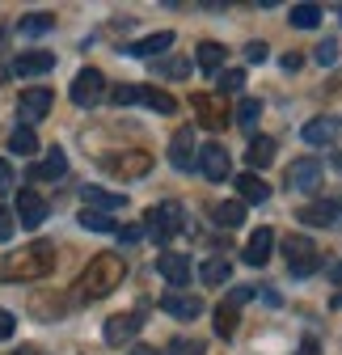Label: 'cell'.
Returning a JSON list of instances; mask_svg holds the SVG:
<instances>
[{"label":"cell","mask_w":342,"mask_h":355,"mask_svg":"<svg viewBox=\"0 0 342 355\" xmlns=\"http://www.w3.org/2000/svg\"><path fill=\"white\" fill-rule=\"evenodd\" d=\"M123 275H127V258L123 254H93L89 266L80 271V279H76L72 292L80 300H102V296H110L123 284Z\"/></svg>","instance_id":"1"},{"label":"cell","mask_w":342,"mask_h":355,"mask_svg":"<svg viewBox=\"0 0 342 355\" xmlns=\"http://www.w3.org/2000/svg\"><path fill=\"white\" fill-rule=\"evenodd\" d=\"M51 271H55V245L51 241H30L17 254H9L5 266H0L5 284H34L42 275H51Z\"/></svg>","instance_id":"2"},{"label":"cell","mask_w":342,"mask_h":355,"mask_svg":"<svg viewBox=\"0 0 342 355\" xmlns=\"http://www.w3.org/2000/svg\"><path fill=\"white\" fill-rule=\"evenodd\" d=\"M182 225H186L182 203H156L144 216V237H152V241H174L182 233Z\"/></svg>","instance_id":"3"},{"label":"cell","mask_w":342,"mask_h":355,"mask_svg":"<svg viewBox=\"0 0 342 355\" xmlns=\"http://www.w3.org/2000/svg\"><path fill=\"white\" fill-rule=\"evenodd\" d=\"M110 102L114 106H152L161 114H174L178 110V102L169 98V94H161V89H144V85H118V89H110Z\"/></svg>","instance_id":"4"},{"label":"cell","mask_w":342,"mask_h":355,"mask_svg":"<svg viewBox=\"0 0 342 355\" xmlns=\"http://www.w3.org/2000/svg\"><path fill=\"white\" fill-rule=\"evenodd\" d=\"M283 258H287V271L291 275H313L317 266H321V254L309 237H287L283 241Z\"/></svg>","instance_id":"5"},{"label":"cell","mask_w":342,"mask_h":355,"mask_svg":"<svg viewBox=\"0 0 342 355\" xmlns=\"http://www.w3.org/2000/svg\"><path fill=\"white\" fill-rule=\"evenodd\" d=\"M106 98V76L98 68H80L76 80H72V102L76 106H98Z\"/></svg>","instance_id":"6"},{"label":"cell","mask_w":342,"mask_h":355,"mask_svg":"<svg viewBox=\"0 0 342 355\" xmlns=\"http://www.w3.org/2000/svg\"><path fill=\"white\" fill-rule=\"evenodd\" d=\"M102 165H106L110 173H118V178H144V173L152 169V157H148V153H110Z\"/></svg>","instance_id":"7"},{"label":"cell","mask_w":342,"mask_h":355,"mask_svg":"<svg viewBox=\"0 0 342 355\" xmlns=\"http://www.w3.org/2000/svg\"><path fill=\"white\" fill-rule=\"evenodd\" d=\"M321 173H325V169H321L317 157H300V161L287 165V187H291V191H313V187L321 182Z\"/></svg>","instance_id":"8"},{"label":"cell","mask_w":342,"mask_h":355,"mask_svg":"<svg viewBox=\"0 0 342 355\" xmlns=\"http://www.w3.org/2000/svg\"><path fill=\"white\" fill-rule=\"evenodd\" d=\"M51 89H21V102H17V114H21V127H30V123H38L42 114L51 110Z\"/></svg>","instance_id":"9"},{"label":"cell","mask_w":342,"mask_h":355,"mask_svg":"<svg viewBox=\"0 0 342 355\" xmlns=\"http://www.w3.org/2000/svg\"><path fill=\"white\" fill-rule=\"evenodd\" d=\"M161 309L169 318H178V322H195L203 313V300L199 296H186V292H165L161 296Z\"/></svg>","instance_id":"10"},{"label":"cell","mask_w":342,"mask_h":355,"mask_svg":"<svg viewBox=\"0 0 342 355\" xmlns=\"http://www.w3.org/2000/svg\"><path fill=\"white\" fill-rule=\"evenodd\" d=\"M140 313H114L110 322H106V330H102V338L110 343V347H118V343H132L136 334H140Z\"/></svg>","instance_id":"11"},{"label":"cell","mask_w":342,"mask_h":355,"mask_svg":"<svg viewBox=\"0 0 342 355\" xmlns=\"http://www.w3.org/2000/svg\"><path fill=\"white\" fill-rule=\"evenodd\" d=\"M156 271H161V279L169 288H186L190 284V258H182V254H161L156 258Z\"/></svg>","instance_id":"12"},{"label":"cell","mask_w":342,"mask_h":355,"mask_svg":"<svg viewBox=\"0 0 342 355\" xmlns=\"http://www.w3.org/2000/svg\"><path fill=\"white\" fill-rule=\"evenodd\" d=\"M17 220L26 229H38L42 220H47V199L38 191H17Z\"/></svg>","instance_id":"13"},{"label":"cell","mask_w":342,"mask_h":355,"mask_svg":"<svg viewBox=\"0 0 342 355\" xmlns=\"http://www.w3.org/2000/svg\"><path fill=\"white\" fill-rule=\"evenodd\" d=\"M300 225L338 229V225H342V203H309V207H300Z\"/></svg>","instance_id":"14"},{"label":"cell","mask_w":342,"mask_h":355,"mask_svg":"<svg viewBox=\"0 0 342 355\" xmlns=\"http://www.w3.org/2000/svg\"><path fill=\"white\" fill-rule=\"evenodd\" d=\"M195 114H199V123L203 127H224V119H228V110H224V98L220 94H195Z\"/></svg>","instance_id":"15"},{"label":"cell","mask_w":342,"mask_h":355,"mask_svg":"<svg viewBox=\"0 0 342 355\" xmlns=\"http://www.w3.org/2000/svg\"><path fill=\"white\" fill-rule=\"evenodd\" d=\"M199 165H203V173L211 178V182H224L228 178V148L224 144H203L199 148Z\"/></svg>","instance_id":"16"},{"label":"cell","mask_w":342,"mask_h":355,"mask_svg":"<svg viewBox=\"0 0 342 355\" xmlns=\"http://www.w3.org/2000/svg\"><path fill=\"white\" fill-rule=\"evenodd\" d=\"M169 47H174V34L161 30V34H148V38H140V42H127L123 55H132V60H148V55H161V51H169Z\"/></svg>","instance_id":"17"},{"label":"cell","mask_w":342,"mask_h":355,"mask_svg":"<svg viewBox=\"0 0 342 355\" xmlns=\"http://www.w3.org/2000/svg\"><path fill=\"white\" fill-rule=\"evenodd\" d=\"M169 165H174V169H182V173L195 165V136H190V127H182L178 136L169 140Z\"/></svg>","instance_id":"18"},{"label":"cell","mask_w":342,"mask_h":355,"mask_svg":"<svg viewBox=\"0 0 342 355\" xmlns=\"http://www.w3.org/2000/svg\"><path fill=\"white\" fill-rule=\"evenodd\" d=\"M271 250H275V233L271 229H258L249 237V245H245V262L249 266H267L271 262Z\"/></svg>","instance_id":"19"},{"label":"cell","mask_w":342,"mask_h":355,"mask_svg":"<svg viewBox=\"0 0 342 355\" xmlns=\"http://www.w3.org/2000/svg\"><path fill=\"white\" fill-rule=\"evenodd\" d=\"M51 68H55V55H51V51H26V55H17V64H13L17 76H42V72H51Z\"/></svg>","instance_id":"20"},{"label":"cell","mask_w":342,"mask_h":355,"mask_svg":"<svg viewBox=\"0 0 342 355\" xmlns=\"http://www.w3.org/2000/svg\"><path fill=\"white\" fill-rule=\"evenodd\" d=\"M334 136H338V119H330V114L305 123V140L317 144V148H321V144H334Z\"/></svg>","instance_id":"21"},{"label":"cell","mask_w":342,"mask_h":355,"mask_svg":"<svg viewBox=\"0 0 342 355\" xmlns=\"http://www.w3.org/2000/svg\"><path fill=\"white\" fill-rule=\"evenodd\" d=\"M80 195H84V207H89V211H102V216L127 203V195H110V191H102V187H84Z\"/></svg>","instance_id":"22"},{"label":"cell","mask_w":342,"mask_h":355,"mask_svg":"<svg viewBox=\"0 0 342 355\" xmlns=\"http://www.w3.org/2000/svg\"><path fill=\"white\" fill-rule=\"evenodd\" d=\"M199 279H203L207 288H220V284H228V279H233V266H228V258H207V262L199 266Z\"/></svg>","instance_id":"23"},{"label":"cell","mask_w":342,"mask_h":355,"mask_svg":"<svg viewBox=\"0 0 342 355\" xmlns=\"http://www.w3.org/2000/svg\"><path fill=\"white\" fill-rule=\"evenodd\" d=\"M237 191H241L245 203H267V199H271V187L262 182L258 173H241V178H237Z\"/></svg>","instance_id":"24"},{"label":"cell","mask_w":342,"mask_h":355,"mask_svg":"<svg viewBox=\"0 0 342 355\" xmlns=\"http://www.w3.org/2000/svg\"><path fill=\"white\" fill-rule=\"evenodd\" d=\"M245 161H249L253 169H267V165L275 161V140H271V136H253V140H249V157H245Z\"/></svg>","instance_id":"25"},{"label":"cell","mask_w":342,"mask_h":355,"mask_svg":"<svg viewBox=\"0 0 342 355\" xmlns=\"http://www.w3.org/2000/svg\"><path fill=\"white\" fill-rule=\"evenodd\" d=\"M64 169H68V157H64V148H51L47 157H42L30 173L34 178H64Z\"/></svg>","instance_id":"26"},{"label":"cell","mask_w":342,"mask_h":355,"mask_svg":"<svg viewBox=\"0 0 342 355\" xmlns=\"http://www.w3.org/2000/svg\"><path fill=\"white\" fill-rule=\"evenodd\" d=\"M224 55H228V51L220 47V42H211V38L199 42V68H203V72H220V68H224Z\"/></svg>","instance_id":"27"},{"label":"cell","mask_w":342,"mask_h":355,"mask_svg":"<svg viewBox=\"0 0 342 355\" xmlns=\"http://www.w3.org/2000/svg\"><path fill=\"white\" fill-rule=\"evenodd\" d=\"M9 153L13 157H34L38 153V136H34L30 127H17L13 136H9Z\"/></svg>","instance_id":"28"},{"label":"cell","mask_w":342,"mask_h":355,"mask_svg":"<svg viewBox=\"0 0 342 355\" xmlns=\"http://www.w3.org/2000/svg\"><path fill=\"white\" fill-rule=\"evenodd\" d=\"M258 119H262V102L258 98H241L237 102V127L253 131V127H258Z\"/></svg>","instance_id":"29"},{"label":"cell","mask_w":342,"mask_h":355,"mask_svg":"<svg viewBox=\"0 0 342 355\" xmlns=\"http://www.w3.org/2000/svg\"><path fill=\"white\" fill-rule=\"evenodd\" d=\"M287 21H291L296 30H313V26L321 21V9H317V5H291Z\"/></svg>","instance_id":"30"},{"label":"cell","mask_w":342,"mask_h":355,"mask_svg":"<svg viewBox=\"0 0 342 355\" xmlns=\"http://www.w3.org/2000/svg\"><path fill=\"white\" fill-rule=\"evenodd\" d=\"M211 216H216L224 229H237L241 220H245V203H216V207H211Z\"/></svg>","instance_id":"31"},{"label":"cell","mask_w":342,"mask_h":355,"mask_svg":"<svg viewBox=\"0 0 342 355\" xmlns=\"http://www.w3.org/2000/svg\"><path fill=\"white\" fill-rule=\"evenodd\" d=\"M76 220H80V225L89 229V233H114V229H118L110 216H102V211H89V207H84V211H80Z\"/></svg>","instance_id":"32"},{"label":"cell","mask_w":342,"mask_h":355,"mask_svg":"<svg viewBox=\"0 0 342 355\" xmlns=\"http://www.w3.org/2000/svg\"><path fill=\"white\" fill-rule=\"evenodd\" d=\"M17 30H21V34H47V30H55V17H51V13H26Z\"/></svg>","instance_id":"33"},{"label":"cell","mask_w":342,"mask_h":355,"mask_svg":"<svg viewBox=\"0 0 342 355\" xmlns=\"http://www.w3.org/2000/svg\"><path fill=\"white\" fill-rule=\"evenodd\" d=\"M216 334L220 338H233L237 334V304H220L216 309Z\"/></svg>","instance_id":"34"},{"label":"cell","mask_w":342,"mask_h":355,"mask_svg":"<svg viewBox=\"0 0 342 355\" xmlns=\"http://www.w3.org/2000/svg\"><path fill=\"white\" fill-rule=\"evenodd\" d=\"M313 60H317L321 68H334V64H338V42H334V38L317 42V51H313Z\"/></svg>","instance_id":"35"},{"label":"cell","mask_w":342,"mask_h":355,"mask_svg":"<svg viewBox=\"0 0 342 355\" xmlns=\"http://www.w3.org/2000/svg\"><path fill=\"white\" fill-rule=\"evenodd\" d=\"M156 72L178 80V76H186V72H190V60H156Z\"/></svg>","instance_id":"36"},{"label":"cell","mask_w":342,"mask_h":355,"mask_svg":"<svg viewBox=\"0 0 342 355\" xmlns=\"http://www.w3.org/2000/svg\"><path fill=\"white\" fill-rule=\"evenodd\" d=\"M241 85H245V72L241 68H228V72H220V85L216 89H220V98H224V94H233V89H241Z\"/></svg>","instance_id":"37"},{"label":"cell","mask_w":342,"mask_h":355,"mask_svg":"<svg viewBox=\"0 0 342 355\" xmlns=\"http://www.w3.org/2000/svg\"><path fill=\"white\" fill-rule=\"evenodd\" d=\"M169 355H203V347L186 343V338H174V343H169Z\"/></svg>","instance_id":"38"},{"label":"cell","mask_w":342,"mask_h":355,"mask_svg":"<svg viewBox=\"0 0 342 355\" xmlns=\"http://www.w3.org/2000/svg\"><path fill=\"white\" fill-rule=\"evenodd\" d=\"M13 229H17V220H13L5 207H0V241H9V237H13Z\"/></svg>","instance_id":"39"},{"label":"cell","mask_w":342,"mask_h":355,"mask_svg":"<svg viewBox=\"0 0 342 355\" xmlns=\"http://www.w3.org/2000/svg\"><path fill=\"white\" fill-rule=\"evenodd\" d=\"M245 60H249V64H262V60H267V42H249V47H245Z\"/></svg>","instance_id":"40"},{"label":"cell","mask_w":342,"mask_h":355,"mask_svg":"<svg viewBox=\"0 0 342 355\" xmlns=\"http://www.w3.org/2000/svg\"><path fill=\"white\" fill-rule=\"evenodd\" d=\"M13 330H17V318L9 313V309H0V338H9Z\"/></svg>","instance_id":"41"},{"label":"cell","mask_w":342,"mask_h":355,"mask_svg":"<svg viewBox=\"0 0 342 355\" xmlns=\"http://www.w3.org/2000/svg\"><path fill=\"white\" fill-rule=\"evenodd\" d=\"M0 191H13V165L0 157Z\"/></svg>","instance_id":"42"},{"label":"cell","mask_w":342,"mask_h":355,"mask_svg":"<svg viewBox=\"0 0 342 355\" xmlns=\"http://www.w3.org/2000/svg\"><path fill=\"white\" fill-rule=\"evenodd\" d=\"M300 64H305V60H300V51H287V55H283V68H287V72H296Z\"/></svg>","instance_id":"43"},{"label":"cell","mask_w":342,"mask_h":355,"mask_svg":"<svg viewBox=\"0 0 342 355\" xmlns=\"http://www.w3.org/2000/svg\"><path fill=\"white\" fill-rule=\"evenodd\" d=\"M249 296H253V288H233V300H228V304H245Z\"/></svg>","instance_id":"44"},{"label":"cell","mask_w":342,"mask_h":355,"mask_svg":"<svg viewBox=\"0 0 342 355\" xmlns=\"http://www.w3.org/2000/svg\"><path fill=\"white\" fill-rule=\"evenodd\" d=\"M118 237H123V241H140V237H144V229H118Z\"/></svg>","instance_id":"45"},{"label":"cell","mask_w":342,"mask_h":355,"mask_svg":"<svg viewBox=\"0 0 342 355\" xmlns=\"http://www.w3.org/2000/svg\"><path fill=\"white\" fill-rule=\"evenodd\" d=\"M330 279H334V284H342V262H330Z\"/></svg>","instance_id":"46"},{"label":"cell","mask_w":342,"mask_h":355,"mask_svg":"<svg viewBox=\"0 0 342 355\" xmlns=\"http://www.w3.org/2000/svg\"><path fill=\"white\" fill-rule=\"evenodd\" d=\"M300 355H317V343H300Z\"/></svg>","instance_id":"47"},{"label":"cell","mask_w":342,"mask_h":355,"mask_svg":"<svg viewBox=\"0 0 342 355\" xmlns=\"http://www.w3.org/2000/svg\"><path fill=\"white\" fill-rule=\"evenodd\" d=\"M132 355H156V351H152V347H136Z\"/></svg>","instance_id":"48"},{"label":"cell","mask_w":342,"mask_h":355,"mask_svg":"<svg viewBox=\"0 0 342 355\" xmlns=\"http://www.w3.org/2000/svg\"><path fill=\"white\" fill-rule=\"evenodd\" d=\"M13 355H38V351H34V347H21V351H13Z\"/></svg>","instance_id":"49"},{"label":"cell","mask_w":342,"mask_h":355,"mask_svg":"<svg viewBox=\"0 0 342 355\" xmlns=\"http://www.w3.org/2000/svg\"><path fill=\"white\" fill-rule=\"evenodd\" d=\"M5 80H9V68H5V64H0V85H5Z\"/></svg>","instance_id":"50"},{"label":"cell","mask_w":342,"mask_h":355,"mask_svg":"<svg viewBox=\"0 0 342 355\" xmlns=\"http://www.w3.org/2000/svg\"><path fill=\"white\" fill-rule=\"evenodd\" d=\"M334 165H338V169H342V153H338V157H334Z\"/></svg>","instance_id":"51"}]
</instances>
